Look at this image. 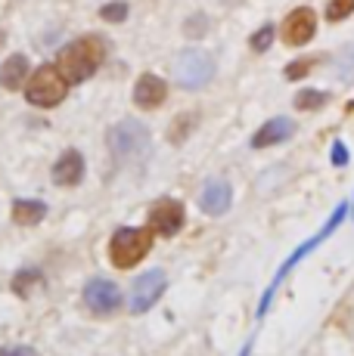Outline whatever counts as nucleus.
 I'll list each match as a JSON object with an SVG mask.
<instances>
[{
  "mask_svg": "<svg viewBox=\"0 0 354 356\" xmlns=\"http://www.w3.org/2000/svg\"><path fill=\"white\" fill-rule=\"evenodd\" d=\"M332 68H336V78L342 81V84H354V44L342 47V50L336 53Z\"/></svg>",
  "mask_w": 354,
  "mask_h": 356,
  "instance_id": "a211bd4d",
  "label": "nucleus"
},
{
  "mask_svg": "<svg viewBox=\"0 0 354 356\" xmlns=\"http://www.w3.org/2000/svg\"><path fill=\"white\" fill-rule=\"evenodd\" d=\"M317 34V13L311 6H298L283 19V40L289 47H305Z\"/></svg>",
  "mask_w": 354,
  "mask_h": 356,
  "instance_id": "9d476101",
  "label": "nucleus"
},
{
  "mask_svg": "<svg viewBox=\"0 0 354 356\" xmlns=\"http://www.w3.org/2000/svg\"><path fill=\"white\" fill-rule=\"evenodd\" d=\"M69 93V81L59 72V65H40L25 81V99L38 108H53L66 99Z\"/></svg>",
  "mask_w": 354,
  "mask_h": 356,
  "instance_id": "20e7f679",
  "label": "nucleus"
},
{
  "mask_svg": "<svg viewBox=\"0 0 354 356\" xmlns=\"http://www.w3.org/2000/svg\"><path fill=\"white\" fill-rule=\"evenodd\" d=\"M29 81V59L22 53H13L3 65H0V84L6 90H22V84Z\"/></svg>",
  "mask_w": 354,
  "mask_h": 356,
  "instance_id": "2eb2a0df",
  "label": "nucleus"
},
{
  "mask_svg": "<svg viewBox=\"0 0 354 356\" xmlns=\"http://www.w3.org/2000/svg\"><path fill=\"white\" fill-rule=\"evenodd\" d=\"M171 78L183 90H202L215 78V59L206 50H183L171 63Z\"/></svg>",
  "mask_w": 354,
  "mask_h": 356,
  "instance_id": "39448f33",
  "label": "nucleus"
},
{
  "mask_svg": "<svg viewBox=\"0 0 354 356\" xmlns=\"http://www.w3.org/2000/svg\"><path fill=\"white\" fill-rule=\"evenodd\" d=\"M354 13V0H330L326 3V19L330 22H342Z\"/></svg>",
  "mask_w": 354,
  "mask_h": 356,
  "instance_id": "412c9836",
  "label": "nucleus"
},
{
  "mask_svg": "<svg viewBox=\"0 0 354 356\" xmlns=\"http://www.w3.org/2000/svg\"><path fill=\"white\" fill-rule=\"evenodd\" d=\"M230 202H233V189H230L227 180H208L202 186L199 195V208L206 211L208 217H221L230 211Z\"/></svg>",
  "mask_w": 354,
  "mask_h": 356,
  "instance_id": "f8f14e48",
  "label": "nucleus"
},
{
  "mask_svg": "<svg viewBox=\"0 0 354 356\" xmlns=\"http://www.w3.org/2000/svg\"><path fill=\"white\" fill-rule=\"evenodd\" d=\"M270 44H274V25H261L255 34L249 38V47L255 53H264V50H270Z\"/></svg>",
  "mask_w": 354,
  "mask_h": 356,
  "instance_id": "4be33fe9",
  "label": "nucleus"
},
{
  "mask_svg": "<svg viewBox=\"0 0 354 356\" xmlns=\"http://www.w3.org/2000/svg\"><path fill=\"white\" fill-rule=\"evenodd\" d=\"M196 118H199V115H196V112H183V115H177V118H174V124L168 127V143H174V146H180V143L187 140L190 134H193Z\"/></svg>",
  "mask_w": 354,
  "mask_h": 356,
  "instance_id": "6ab92c4d",
  "label": "nucleus"
},
{
  "mask_svg": "<svg viewBox=\"0 0 354 356\" xmlns=\"http://www.w3.org/2000/svg\"><path fill=\"white\" fill-rule=\"evenodd\" d=\"M311 68H314V59H295V63L286 65V78H289V81H302Z\"/></svg>",
  "mask_w": 354,
  "mask_h": 356,
  "instance_id": "393cba45",
  "label": "nucleus"
},
{
  "mask_svg": "<svg viewBox=\"0 0 354 356\" xmlns=\"http://www.w3.org/2000/svg\"><path fill=\"white\" fill-rule=\"evenodd\" d=\"M109 152L118 164H140L149 155V130L137 118H125L109 127Z\"/></svg>",
  "mask_w": 354,
  "mask_h": 356,
  "instance_id": "f03ea898",
  "label": "nucleus"
},
{
  "mask_svg": "<svg viewBox=\"0 0 354 356\" xmlns=\"http://www.w3.org/2000/svg\"><path fill=\"white\" fill-rule=\"evenodd\" d=\"M168 289V276L162 270H146L137 282L131 285V313L134 316H143L146 310H153L155 300L165 294Z\"/></svg>",
  "mask_w": 354,
  "mask_h": 356,
  "instance_id": "0eeeda50",
  "label": "nucleus"
},
{
  "mask_svg": "<svg viewBox=\"0 0 354 356\" xmlns=\"http://www.w3.org/2000/svg\"><path fill=\"white\" fill-rule=\"evenodd\" d=\"M13 223H19V227H35L47 217V204L38 202V198H16L13 202Z\"/></svg>",
  "mask_w": 354,
  "mask_h": 356,
  "instance_id": "dca6fc26",
  "label": "nucleus"
},
{
  "mask_svg": "<svg viewBox=\"0 0 354 356\" xmlns=\"http://www.w3.org/2000/svg\"><path fill=\"white\" fill-rule=\"evenodd\" d=\"M38 285H44V273H40L38 266H25V270H19L16 276H13V291H16L19 298H29L31 289H38Z\"/></svg>",
  "mask_w": 354,
  "mask_h": 356,
  "instance_id": "f3484780",
  "label": "nucleus"
},
{
  "mask_svg": "<svg viewBox=\"0 0 354 356\" xmlns=\"http://www.w3.org/2000/svg\"><path fill=\"white\" fill-rule=\"evenodd\" d=\"M345 211H348V208H345V204H339V208H336V211H332V217H330V220H326V223H323V229H320V232H317V236H311V238H308V242H305V245H298V248H295V251H292V254H289V260H286V264L280 266V270H277V276H274V282H270V289H268V291H264L261 304H258V316H264V313H268L270 300H274V291H277V285H280V282H283V279H286V276H289V273H292V266H295V264H298V260H302V257H308V254H311V251H314V248H317V245H320V242H323V238H326V236H332V232H336V227H339V223H342V220H345Z\"/></svg>",
  "mask_w": 354,
  "mask_h": 356,
  "instance_id": "423d86ee",
  "label": "nucleus"
},
{
  "mask_svg": "<svg viewBox=\"0 0 354 356\" xmlns=\"http://www.w3.org/2000/svg\"><path fill=\"white\" fill-rule=\"evenodd\" d=\"M295 134V124L289 118H270L268 124H261L252 136V149H268V146H277V143L289 140Z\"/></svg>",
  "mask_w": 354,
  "mask_h": 356,
  "instance_id": "4468645a",
  "label": "nucleus"
},
{
  "mask_svg": "<svg viewBox=\"0 0 354 356\" xmlns=\"http://www.w3.org/2000/svg\"><path fill=\"white\" fill-rule=\"evenodd\" d=\"M330 159H332V164H336V168H345V164H348V149H345V143H342V140L332 143Z\"/></svg>",
  "mask_w": 354,
  "mask_h": 356,
  "instance_id": "bb28decb",
  "label": "nucleus"
},
{
  "mask_svg": "<svg viewBox=\"0 0 354 356\" xmlns=\"http://www.w3.org/2000/svg\"><path fill=\"white\" fill-rule=\"evenodd\" d=\"M351 214H354V204H351Z\"/></svg>",
  "mask_w": 354,
  "mask_h": 356,
  "instance_id": "c756f323",
  "label": "nucleus"
},
{
  "mask_svg": "<svg viewBox=\"0 0 354 356\" xmlns=\"http://www.w3.org/2000/svg\"><path fill=\"white\" fill-rule=\"evenodd\" d=\"M206 31H208V19L202 16V13L190 16V19H187V25H183V34H187V38H202Z\"/></svg>",
  "mask_w": 354,
  "mask_h": 356,
  "instance_id": "b1692460",
  "label": "nucleus"
},
{
  "mask_svg": "<svg viewBox=\"0 0 354 356\" xmlns=\"http://www.w3.org/2000/svg\"><path fill=\"white\" fill-rule=\"evenodd\" d=\"M240 356H252V341H246V347L240 350Z\"/></svg>",
  "mask_w": 354,
  "mask_h": 356,
  "instance_id": "cd10ccee",
  "label": "nucleus"
},
{
  "mask_svg": "<svg viewBox=\"0 0 354 356\" xmlns=\"http://www.w3.org/2000/svg\"><path fill=\"white\" fill-rule=\"evenodd\" d=\"M0 356H40V353L29 344H10V347H0Z\"/></svg>",
  "mask_w": 354,
  "mask_h": 356,
  "instance_id": "a878e982",
  "label": "nucleus"
},
{
  "mask_svg": "<svg viewBox=\"0 0 354 356\" xmlns=\"http://www.w3.org/2000/svg\"><path fill=\"white\" fill-rule=\"evenodd\" d=\"M153 236L155 232L149 227H121L112 232L109 238V260L118 270H131L137 266L143 257L153 251Z\"/></svg>",
  "mask_w": 354,
  "mask_h": 356,
  "instance_id": "7ed1b4c3",
  "label": "nucleus"
},
{
  "mask_svg": "<svg viewBox=\"0 0 354 356\" xmlns=\"http://www.w3.org/2000/svg\"><path fill=\"white\" fill-rule=\"evenodd\" d=\"M326 99H330V93H323V90H302V93H295V108L298 112H317V108H323L326 106Z\"/></svg>",
  "mask_w": 354,
  "mask_h": 356,
  "instance_id": "aec40b11",
  "label": "nucleus"
},
{
  "mask_svg": "<svg viewBox=\"0 0 354 356\" xmlns=\"http://www.w3.org/2000/svg\"><path fill=\"white\" fill-rule=\"evenodd\" d=\"M84 180V155L78 149H66L53 164V183L56 186H78Z\"/></svg>",
  "mask_w": 354,
  "mask_h": 356,
  "instance_id": "ddd939ff",
  "label": "nucleus"
},
{
  "mask_svg": "<svg viewBox=\"0 0 354 356\" xmlns=\"http://www.w3.org/2000/svg\"><path fill=\"white\" fill-rule=\"evenodd\" d=\"M106 63V40L100 34H84V38L72 40L69 47H63L56 65L66 74L69 84H81L91 74H97V68Z\"/></svg>",
  "mask_w": 354,
  "mask_h": 356,
  "instance_id": "f257e3e1",
  "label": "nucleus"
},
{
  "mask_svg": "<svg viewBox=\"0 0 354 356\" xmlns=\"http://www.w3.org/2000/svg\"><path fill=\"white\" fill-rule=\"evenodd\" d=\"M84 307L97 316H112L121 310V289L109 279H91L84 285Z\"/></svg>",
  "mask_w": 354,
  "mask_h": 356,
  "instance_id": "1a4fd4ad",
  "label": "nucleus"
},
{
  "mask_svg": "<svg viewBox=\"0 0 354 356\" xmlns=\"http://www.w3.org/2000/svg\"><path fill=\"white\" fill-rule=\"evenodd\" d=\"M6 44V31H0V47H3Z\"/></svg>",
  "mask_w": 354,
  "mask_h": 356,
  "instance_id": "c85d7f7f",
  "label": "nucleus"
},
{
  "mask_svg": "<svg viewBox=\"0 0 354 356\" xmlns=\"http://www.w3.org/2000/svg\"><path fill=\"white\" fill-rule=\"evenodd\" d=\"M183 220H187V211L177 198H159V202L149 208V229L155 236H165L171 238L183 229Z\"/></svg>",
  "mask_w": 354,
  "mask_h": 356,
  "instance_id": "6e6552de",
  "label": "nucleus"
},
{
  "mask_svg": "<svg viewBox=\"0 0 354 356\" xmlns=\"http://www.w3.org/2000/svg\"><path fill=\"white\" fill-rule=\"evenodd\" d=\"M100 19H106V22H125L128 19V3L125 0H112V3H106L103 10H100Z\"/></svg>",
  "mask_w": 354,
  "mask_h": 356,
  "instance_id": "5701e85b",
  "label": "nucleus"
},
{
  "mask_svg": "<svg viewBox=\"0 0 354 356\" xmlns=\"http://www.w3.org/2000/svg\"><path fill=\"white\" fill-rule=\"evenodd\" d=\"M168 97V84L159 78V74L146 72L137 78V84H134V106L137 108H146V112H153V108H159L162 102Z\"/></svg>",
  "mask_w": 354,
  "mask_h": 356,
  "instance_id": "9b49d317",
  "label": "nucleus"
}]
</instances>
